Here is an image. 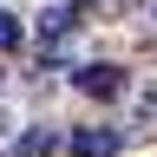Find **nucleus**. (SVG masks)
I'll use <instances>...</instances> for the list:
<instances>
[{
  "label": "nucleus",
  "mask_w": 157,
  "mask_h": 157,
  "mask_svg": "<svg viewBox=\"0 0 157 157\" xmlns=\"http://www.w3.org/2000/svg\"><path fill=\"white\" fill-rule=\"evenodd\" d=\"M137 118H144V124L157 118V85H144V92H137Z\"/></svg>",
  "instance_id": "nucleus-6"
},
{
  "label": "nucleus",
  "mask_w": 157,
  "mask_h": 157,
  "mask_svg": "<svg viewBox=\"0 0 157 157\" xmlns=\"http://www.w3.org/2000/svg\"><path fill=\"white\" fill-rule=\"evenodd\" d=\"M66 144H72V157H118L124 151V131L118 124H78Z\"/></svg>",
  "instance_id": "nucleus-1"
},
{
  "label": "nucleus",
  "mask_w": 157,
  "mask_h": 157,
  "mask_svg": "<svg viewBox=\"0 0 157 157\" xmlns=\"http://www.w3.org/2000/svg\"><path fill=\"white\" fill-rule=\"evenodd\" d=\"M72 33H78V13H72V7L39 13V39H46V52H66V46H72Z\"/></svg>",
  "instance_id": "nucleus-3"
},
{
  "label": "nucleus",
  "mask_w": 157,
  "mask_h": 157,
  "mask_svg": "<svg viewBox=\"0 0 157 157\" xmlns=\"http://www.w3.org/2000/svg\"><path fill=\"white\" fill-rule=\"evenodd\" d=\"M72 85L85 92V98H118V92H124V66L92 59V66H78V72H72Z\"/></svg>",
  "instance_id": "nucleus-2"
},
{
  "label": "nucleus",
  "mask_w": 157,
  "mask_h": 157,
  "mask_svg": "<svg viewBox=\"0 0 157 157\" xmlns=\"http://www.w3.org/2000/svg\"><path fill=\"white\" fill-rule=\"evenodd\" d=\"M0 137H13V111L7 105H0Z\"/></svg>",
  "instance_id": "nucleus-7"
},
{
  "label": "nucleus",
  "mask_w": 157,
  "mask_h": 157,
  "mask_svg": "<svg viewBox=\"0 0 157 157\" xmlns=\"http://www.w3.org/2000/svg\"><path fill=\"white\" fill-rule=\"evenodd\" d=\"M52 151H59V131H46V124L26 131V144H20V157H52Z\"/></svg>",
  "instance_id": "nucleus-5"
},
{
  "label": "nucleus",
  "mask_w": 157,
  "mask_h": 157,
  "mask_svg": "<svg viewBox=\"0 0 157 157\" xmlns=\"http://www.w3.org/2000/svg\"><path fill=\"white\" fill-rule=\"evenodd\" d=\"M20 46H26V26H20V13L0 7V52H20Z\"/></svg>",
  "instance_id": "nucleus-4"
},
{
  "label": "nucleus",
  "mask_w": 157,
  "mask_h": 157,
  "mask_svg": "<svg viewBox=\"0 0 157 157\" xmlns=\"http://www.w3.org/2000/svg\"><path fill=\"white\" fill-rule=\"evenodd\" d=\"M151 20H157V0H151Z\"/></svg>",
  "instance_id": "nucleus-8"
}]
</instances>
